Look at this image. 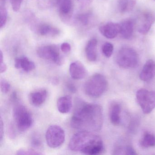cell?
I'll list each match as a JSON object with an SVG mask.
<instances>
[{"label":"cell","mask_w":155,"mask_h":155,"mask_svg":"<svg viewBox=\"0 0 155 155\" xmlns=\"http://www.w3.org/2000/svg\"><path fill=\"white\" fill-rule=\"evenodd\" d=\"M103 122V111L100 105L81 101L76 105L71 125L75 129L98 131L101 130Z\"/></svg>","instance_id":"1"},{"label":"cell","mask_w":155,"mask_h":155,"mask_svg":"<svg viewBox=\"0 0 155 155\" xmlns=\"http://www.w3.org/2000/svg\"><path fill=\"white\" fill-rule=\"evenodd\" d=\"M72 151L86 155H97L104 150L103 141L100 137L87 130H80L72 136L69 143Z\"/></svg>","instance_id":"2"},{"label":"cell","mask_w":155,"mask_h":155,"mask_svg":"<svg viewBox=\"0 0 155 155\" xmlns=\"http://www.w3.org/2000/svg\"><path fill=\"white\" fill-rule=\"evenodd\" d=\"M108 82L106 78L99 73L92 75L84 85L85 93L91 97H99L107 90Z\"/></svg>","instance_id":"3"},{"label":"cell","mask_w":155,"mask_h":155,"mask_svg":"<svg viewBox=\"0 0 155 155\" xmlns=\"http://www.w3.org/2000/svg\"><path fill=\"white\" fill-rule=\"evenodd\" d=\"M117 62L120 68H133L138 64V55L134 49L130 47H123L118 52Z\"/></svg>","instance_id":"4"},{"label":"cell","mask_w":155,"mask_h":155,"mask_svg":"<svg viewBox=\"0 0 155 155\" xmlns=\"http://www.w3.org/2000/svg\"><path fill=\"white\" fill-rule=\"evenodd\" d=\"M13 117L18 129L24 131L32 126L33 118L28 109L23 105H16L13 109Z\"/></svg>","instance_id":"5"},{"label":"cell","mask_w":155,"mask_h":155,"mask_svg":"<svg viewBox=\"0 0 155 155\" xmlns=\"http://www.w3.org/2000/svg\"><path fill=\"white\" fill-rule=\"evenodd\" d=\"M137 102L145 114L150 113L155 108V91L145 89L139 90L136 94Z\"/></svg>","instance_id":"6"},{"label":"cell","mask_w":155,"mask_h":155,"mask_svg":"<svg viewBox=\"0 0 155 155\" xmlns=\"http://www.w3.org/2000/svg\"><path fill=\"white\" fill-rule=\"evenodd\" d=\"M38 56L46 60L54 62L61 66L64 62V59L60 53L58 48L56 45H45L39 47L37 50Z\"/></svg>","instance_id":"7"},{"label":"cell","mask_w":155,"mask_h":155,"mask_svg":"<svg viewBox=\"0 0 155 155\" xmlns=\"http://www.w3.org/2000/svg\"><path fill=\"white\" fill-rule=\"evenodd\" d=\"M46 139L47 144L51 148L59 147L65 141V132L60 126L51 125L48 128L46 131Z\"/></svg>","instance_id":"8"},{"label":"cell","mask_w":155,"mask_h":155,"mask_svg":"<svg viewBox=\"0 0 155 155\" xmlns=\"http://www.w3.org/2000/svg\"><path fill=\"white\" fill-rule=\"evenodd\" d=\"M58 5L61 19L64 22H69L71 18L73 12L72 0H60Z\"/></svg>","instance_id":"9"},{"label":"cell","mask_w":155,"mask_h":155,"mask_svg":"<svg viewBox=\"0 0 155 155\" xmlns=\"http://www.w3.org/2000/svg\"><path fill=\"white\" fill-rule=\"evenodd\" d=\"M120 24L109 22L102 24L99 28V31L105 38L113 39L120 32Z\"/></svg>","instance_id":"10"},{"label":"cell","mask_w":155,"mask_h":155,"mask_svg":"<svg viewBox=\"0 0 155 155\" xmlns=\"http://www.w3.org/2000/svg\"><path fill=\"white\" fill-rule=\"evenodd\" d=\"M71 77L74 80H81L87 76V71L80 61H76L70 64L69 68Z\"/></svg>","instance_id":"11"},{"label":"cell","mask_w":155,"mask_h":155,"mask_svg":"<svg viewBox=\"0 0 155 155\" xmlns=\"http://www.w3.org/2000/svg\"><path fill=\"white\" fill-rule=\"evenodd\" d=\"M155 76V62L151 59L149 60L143 66L140 74V78L143 81H149Z\"/></svg>","instance_id":"12"},{"label":"cell","mask_w":155,"mask_h":155,"mask_svg":"<svg viewBox=\"0 0 155 155\" xmlns=\"http://www.w3.org/2000/svg\"><path fill=\"white\" fill-rule=\"evenodd\" d=\"M155 21V16L150 12H147L142 16L139 25L138 31L139 33L145 35L149 31L151 26Z\"/></svg>","instance_id":"13"},{"label":"cell","mask_w":155,"mask_h":155,"mask_svg":"<svg viewBox=\"0 0 155 155\" xmlns=\"http://www.w3.org/2000/svg\"><path fill=\"white\" fill-rule=\"evenodd\" d=\"M35 30L41 36L56 37L60 33L58 29L47 23H40L35 26Z\"/></svg>","instance_id":"14"},{"label":"cell","mask_w":155,"mask_h":155,"mask_svg":"<svg viewBox=\"0 0 155 155\" xmlns=\"http://www.w3.org/2000/svg\"><path fill=\"white\" fill-rule=\"evenodd\" d=\"M47 95L48 92L44 89L34 91L30 94V102L35 107H40L47 99Z\"/></svg>","instance_id":"15"},{"label":"cell","mask_w":155,"mask_h":155,"mask_svg":"<svg viewBox=\"0 0 155 155\" xmlns=\"http://www.w3.org/2000/svg\"><path fill=\"white\" fill-rule=\"evenodd\" d=\"M72 107V98L69 95L59 98L57 101L58 110L62 114L68 113L71 110Z\"/></svg>","instance_id":"16"},{"label":"cell","mask_w":155,"mask_h":155,"mask_svg":"<svg viewBox=\"0 0 155 155\" xmlns=\"http://www.w3.org/2000/svg\"><path fill=\"white\" fill-rule=\"evenodd\" d=\"M15 67L17 69H21L26 72H29L36 68L33 61L25 57L17 58L15 61Z\"/></svg>","instance_id":"17"},{"label":"cell","mask_w":155,"mask_h":155,"mask_svg":"<svg viewBox=\"0 0 155 155\" xmlns=\"http://www.w3.org/2000/svg\"><path fill=\"white\" fill-rule=\"evenodd\" d=\"M97 40L95 38H92L89 41L86 45L85 49L86 57L89 61H95L97 60Z\"/></svg>","instance_id":"18"},{"label":"cell","mask_w":155,"mask_h":155,"mask_svg":"<svg viewBox=\"0 0 155 155\" xmlns=\"http://www.w3.org/2000/svg\"><path fill=\"white\" fill-rule=\"evenodd\" d=\"M120 32L123 38L128 39L130 38L133 34L134 25L131 20L125 21L120 24Z\"/></svg>","instance_id":"19"},{"label":"cell","mask_w":155,"mask_h":155,"mask_svg":"<svg viewBox=\"0 0 155 155\" xmlns=\"http://www.w3.org/2000/svg\"><path fill=\"white\" fill-rule=\"evenodd\" d=\"M121 107L118 103L114 102L110 105L109 110L110 119L114 125H118L120 122Z\"/></svg>","instance_id":"20"},{"label":"cell","mask_w":155,"mask_h":155,"mask_svg":"<svg viewBox=\"0 0 155 155\" xmlns=\"http://www.w3.org/2000/svg\"><path fill=\"white\" fill-rule=\"evenodd\" d=\"M137 0H118V7L120 12L126 13L131 11L135 7Z\"/></svg>","instance_id":"21"},{"label":"cell","mask_w":155,"mask_h":155,"mask_svg":"<svg viewBox=\"0 0 155 155\" xmlns=\"http://www.w3.org/2000/svg\"><path fill=\"white\" fill-rule=\"evenodd\" d=\"M140 143L144 147H154L155 146V136L151 133L146 132L141 138Z\"/></svg>","instance_id":"22"},{"label":"cell","mask_w":155,"mask_h":155,"mask_svg":"<svg viewBox=\"0 0 155 155\" xmlns=\"http://www.w3.org/2000/svg\"><path fill=\"white\" fill-rule=\"evenodd\" d=\"M4 2H1L0 6V27L1 28L4 27L7 23L8 12L4 5Z\"/></svg>","instance_id":"23"},{"label":"cell","mask_w":155,"mask_h":155,"mask_svg":"<svg viewBox=\"0 0 155 155\" xmlns=\"http://www.w3.org/2000/svg\"><path fill=\"white\" fill-rule=\"evenodd\" d=\"M60 0H38V5L41 9L50 8L56 5H58Z\"/></svg>","instance_id":"24"},{"label":"cell","mask_w":155,"mask_h":155,"mask_svg":"<svg viewBox=\"0 0 155 155\" xmlns=\"http://www.w3.org/2000/svg\"><path fill=\"white\" fill-rule=\"evenodd\" d=\"M91 15L89 13H82L78 15L77 20L78 22L84 27H87L90 24L91 19Z\"/></svg>","instance_id":"25"},{"label":"cell","mask_w":155,"mask_h":155,"mask_svg":"<svg viewBox=\"0 0 155 155\" xmlns=\"http://www.w3.org/2000/svg\"><path fill=\"white\" fill-rule=\"evenodd\" d=\"M114 50L113 45L110 42H106L102 47V51L104 56L107 58L111 57Z\"/></svg>","instance_id":"26"},{"label":"cell","mask_w":155,"mask_h":155,"mask_svg":"<svg viewBox=\"0 0 155 155\" xmlns=\"http://www.w3.org/2000/svg\"><path fill=\"white\" fill-rule=\"evenodd\" d=\"M116 152H117L116 154H119V152H121L120 154H121L122 152H124L125 155H135L137 154L134 149L130 146H127L125 147L124 149L123 148H118L116 150Z\"/></svg>","instance_id":"27"},{"label":"cell","mask_w":155,"mask_h":155,"mask_svg":"<svg viewBox=\"0 0 155 155\" xmlns=\"http://www.w3.org/2000/svg\"><path fill=\"white\" fill-rule=\"evenodd\" d=\"M31 144L32 147L35 148H38L41 147L42 145L41 140L38 135L35 134L32 136L31 137Z\"/></svg>","instance_id":"28"},{"label":"cell","mask_w":155,"mask_h":155,"mask_svg":"<svg viewBox=\"0 0 155 155\" xmlns=\"http://www.w3.org/2000/svg\"><path fill=\"white\" fill-rule=\"evenodd\" d=\"M17 155H41L42 153L37 152L32 150L21 149L17 151Z\"/></svg>","instance_id":"29"},{"label":"cell","mask_w":155,"mask_h":155,"mask_svg":"<svg viewBox=\"0 0 155 155\" xmlns=\"http://www.w3.org/2000/svg\"><path fill=\"white\" fill-rule=\"evenodd\" d=\"M10 84L5 80H1V89L2 93H7L10 89Z\"/></svg>","instance_id":"30"},{"label":"cell","mask_w":155,"mask_h":155,"mask_svg":"<svg viewBox=\"0 0 155 155\" xmlns=\"http://www.w3.org/2000/svg\"><path fill=\"white\" fill-rule=\"evenodd\" d=\"M23 0H10L12 9L15 12L19 10Z\"/></svg>","instance_id":"31"},{"label":"cell","mask_w":155,"mask_h":155,"mask_svg":"<svg viewBox=\"0 0 155 155\" xmlns=\"http://www.w3.org/2000/svg\"><path fill=\"white\" fill-rule=\"evenodd\" d=\"M61 49L63 53H67L71 50V46L68 42H64L61 46Z\"/></svg>","instance_id":"32"},{"label":"cell","mask_w":155,"mask_h":155,"mask_svg":"<svg viewBox=\"0 0 155 155\" xmlns=\"http://www.w3.org/2000/svg\"><path fill=\"white\" fill-rule=\"evenodd\" d=\"M67 89L70 92L72 93H75L77 91V88L75 87V85L73 83H71L70 81L67 82L66 85Z\"/></svg>","instance_id":"33"},{"label":"cell","mask_w":155,"mask_h":155,"mask_svg":"<svg viewBox=\"0 0 155 155\" xmlns=\"http://www.w3.org/2000/svg\"><path fill=\"white\" fill-rule=\"evenodd\" d=\"M3 135H4V124L2 118H1L0 120V140L1 142L2 141L3 139Z\"/></svg>","instance_id":"34"},{"label":"cell","mask_w":155,"mask_h":155,"mask_svg":"<svg viewBox=\"0 0 155 155\" xmlns=\"http://www.w3.org/2000/svg\"><path fill=\"white\" fill-rule=\"evenodd\" d=\"M7 69V65L4 62H1V67H0V73H3L6 71Z\"/></svg>","instance_id":"35"},{"label":"cell","mask_w":155,"mask_h":155,"mask_svg":"<svg viewBox=\"0 0 155 155\" xmlns=\"http://www.w3.org/2000/svg\"><path fill=\"white\" fill-rule=\"evenodd\" d=\"M5 0H1V2H4Z\"/></svg>","instance_id":"36"},{"label":"cell","mask_w":155,"mask_h":155,"mask_svg":"<svg viewBox=\"0 0 155 155\" xmlns=\"http://www.w3.org/2000/svg\"></svg>","instance_id":"37"}]
</instances>
